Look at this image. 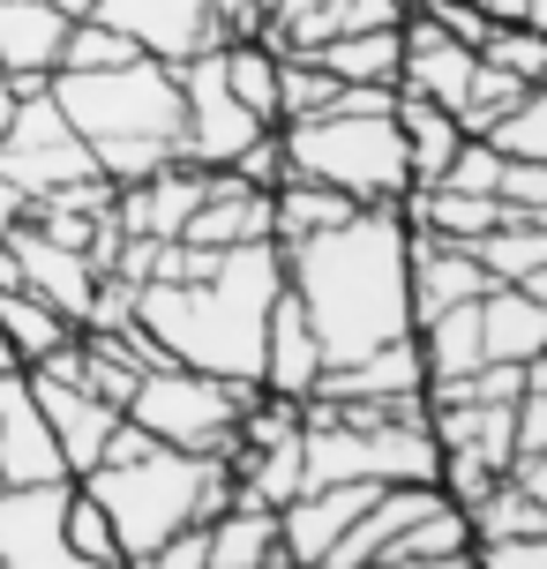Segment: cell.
Wrapping results in <instances>:
<instances>
[{"label": "cell", "mask_w": 547, "mask_h": 569, "mask_svg": "<svg viewBox=\"0 0 547 569\" xmlns=\"http://www.w3.org/2000/svg\"><path fill=\"white\" fill-rule=\"evenodd\" d=\"M412 226L390 202H360L346 226L308 232L286 248V292L322 338V368L360 360L390 338H412V270H405Z\"/></svg>", "instance_id": "1"}, {"label": "cell", "mask_w": 547, "mask_h": 569, "mask_svg": "<svg viewBox=\"0 0 547 569\" xmlns=\"http://www.w3.org/2000/svg\"><path fill=\"white\" fill-rule=\"evenodd\" d=\"M286 292V248L248 240L196 284H136V322L173 352L180 368L262 382V322Z\"/></svg>", "instance_id": "2"}, {"label": "cell", "mask_w": 547, "mask_h": 569, "mask_svg": "<svg viewBox=\"0 0 547 569\" xmlns=\"http://www.w3.org/2000/svg\"><path fill=\"white\" fill-rule=\"evenodd\" d=\"M53 106L68 113V128L83 136L90 166L113 188L143 180V172L173 166L188 142V113H180V76L166 60H120V68H53L46 76Z\"/></svg>", "instance_id": "3"}, {"label": "cell", "mask_w": 547, "mask_h": 569, "mask_svg": "<svg viewBox=\"0 0 547 569\" xmlns=\"http://www.w3.org/2000/svg\"><path fill=\"white\" fill-rule=\"evenodd\" d=\"M83 487L98 495V510L113 517L120 562H143L150 547H166L180 525H210L232 502V465L226 457H196V450H166L150 442L128 465H98L83 472Z\"/></svg>", "instance_id": "4"}, {"label": "cell", "mask_w": 547, "mask_h": 569, "mask_svg": "<svg viewBox=\"0 0 547 569\" xmlns=\"http://www.w3.org/2000/svg\"><path fill=\"white\" fill-rule=\"evenodd\" d=\"M278 142H286V172L300 180H322L352 202H390L398 210L412 180V158H405L398 113H316V120H278Z\"/></svg>", "instance_id": "5"}, {"label": "cell", "mask_w": 547, "mask_h": 569, "mask_svg": "<svg viewBox=\"0 0 547 569\" xmlns=\"http://www.w3.org/2000/svg\"><path fill=\"white\" fill-rule=\"evenodd\" d=\"M262 382H226V375H202V368H150L136 390H128V420L143 427L150 442H166V450H196V457H226L232 465V427L240 412L256 405Z\"/></svg>", "instance_id": "6"}, {"label": "cell", "mask_w": 547, "mask_h": 569, "mask_svg": "<svg viewBox=\"0 0 547 569\" xmlns=\"http://www.w3.org/2000/svg\"><path fill=\"white\" fill-rule=\"evenodd\" d=\"M180 113H188V142H180V158L202 172H226L248 142L270 128V120H256L240 98H232L226 83V46H202L196 60H180Z\"/></svg>", "instance_id": "7"}, {"label": "cell", "mask_w": 547, "mask_h": 569, "mask_svg": "<svg viewBox=\"0 0 547 569\" xmlns=\"http://www.w3.org/2000/svg\"><path fill=\"white\" fill-rule=\"evenodd\" d=\"M90 150L83 136L68 128V113L53 106V90H23V106L8 120V136H0V180L8 188H23L30 202L68 188V180H90Z\"/></svg>", "instance_id": "8"}, {"label": "cell", "mask_w": 547, "mask_h": 569, "mask_svg": "<svg viewBox=\"0 0 547 569\" xmlns=\"http://www.w3.org/2000/svg\"><path fill=\"white\" fill-rule=\"evenodd\" d=\"M68 487H0V569H128V562H83L68 547Z\"/></svg>", "instance_id": "9"}, {"label": "cell", "mask_w": 547, "mask_h": 569, "mask_svg": "<svg viewBox=\"0 0 547 569\" xmlns=\"http://www.w3.org/2000/svg\"><path fill=\"white\" fill-rule=\"evenodd\" d=\"M90 16L98 23H113L136 53L166 60H196L202 46H218V30H210V0H90Z\"/></svg>", "instance_id": "10"}, {"label": "cell", "mask_w": 547, "mask_h": 569, "mask_svg": "<svg viewBox=\"0 0 547 569\" xmlns=\"http://www.w3.org/2000/svg\"><path fill=\"white\" fill-rule=\"evenodd\" d=\"M53 480H68V457L38 412V390L23 368H0V487H53Z\"/></svg>", "instance_id": "11"}, {"label": "cell", "mask_w": 547, "mask_h": 569, "mask_svg": "<svg viewBox=\"0 0 547 569\" xmlns=\"http://www.w3.org/2000/svg\"><path fill=\"white\" fill-rule=\"evenodd\" d=\"M0 248H8V262H16V284H23V292H38L46 308H60L76 330H83L90 292H98V270L83 262V248H60V240H46L30 218L0 232Z\"/></svg>", "instance_id": "12"}, {"label": "cell", "mask_w": 547, "mask_h": 569, "mask_svg": "<svg viewBox=\"0 0 547 569\" xmlns=\"http://www.w3.org/2000/svg\"><path fill=\"white\" fill-rule=\"evenodd\" d=\"M23 375H30V390H38V412H46V427H53L60 457H68V480L98 472V457H106V435L120 427V405H106L98 390L68 382V375H46V368H23Z\"/></svg>", "instance_id": "13"}, {"label": "cell", "mask_w": 547, "mask_h": 569, "mask_svg": "<svg viewBox=\"0 0 547 569\" xmlns=\"http://www.w3.org/2000/svg\"><path fill=\"white\" fill-rule=\"evenodd\" d=\"M398 38H405L398 90H405V98H428V106H450V113H458V98H465V83H473V68H480V53H473L465 38H450L435 16H420V8L398 23Z\"/></svg>", "instance_id": "14"}, {"label": "cell", "mask_w": 547, "mask_h": 569, "mask_svg": "<svg viewBox=\"0 0 547 569\" xmlns=\"http://www.w3.org/2000/svg\"><path fill=\"white\" fill-rule=\"evenodd\" d=\"M375 495H382V480H338V487H308V495H292L286 510H278V547H286L300 569L322 562Z\"/></svg>", "instance_id": "15"}, {"label": "cell", "mask_w": 547, "mask_h": 569, "mask_svg": "<svg viewBox=\"0 0 547 569\" xmlns=\"http://www.w3.org/2000/svg\"><path fill=\"white\" fill-rule=\"evenodd\" d=\"M188 248H248V240H270V188H248L240 172H210L196 218L180 226Z\"/></svg>", "instance_id": "16"}, {"label": "cell", "mask_w": 547, "mask_h": 569, "mask_svg": "<svg viewBox=\"0 0 547 569\" xmlns=\"http://www.w3.org/2000/svg\"><path fill=\"white\" fill-rule=\"evenodd\" d=\"M68 23L76 16H60L53 0H0V76H16V90H46Z\"/></svg>", "instance_id": "17"}, {"label": "cell", "mask_w": 547, "mask_h": 569, "mask_svg": "<svg viewBox=\"0 0 547 569\" xmlns=\"http://www.w3.org/2000/svg\"><path fill=\"white\" fill-rule=\"evenodd\" d=\"M405 270H412V322L458 308V300H480L488 292V270L473 262V248L458 240H435V232L412 226V248H405Z\"/></svg>", "instance_id": "18"}, {"label": "cell", "mask_w": 547, "mask_h": 569, "mask_svg": "<svg viewBox=\"0 0 547 569\" xmlns=\"http://www.w3.org/2000/svg\"><path fill=\"white\" fill-rule=\"evenodd\" d=\"M322 375V338L316 322L300 315V300L292 292H278V308H270V322H262V390L270 398H308Z\"/></svg>", "instance_id": "19"}, {"label": "cell", "mask_w": 547, "mask_h": 569, "mask_svg": "<svg viewBox=\"0 0 547 569\" xmlns=\"http://www.w3.org/2000/svg\"><path fill=\"white\" fill-rule=\"evenodd\" d=\"M480 352L488 360H540L547 352V300L525 284H488L480 292Z\"/></svg>", "instance_id": "20"}, {"label": "cell", "mask_w": 547, "mask_h": 569, "mask_svg": "<svg viewBox=\"0 0 547 569\" xmlns=\"http://www.w3.org/2000/svg\"><path fill=\"white\" fill-rule=\"evenodd\" d=\"M360 202L338 196V188H322V180H300V172H286L278 188H270V240L278 248H292V240H308V232H330L346 226Z\"/></svg>", "instance_id": "21"}, {"label": "cell", "mask_w": 547, "mask_h": 569, "mask_svg": "<svg viewBox=\"0 0 547 569\" xmlns=\"http://www.w3.org/2000/svg\"><path fill=\"white\" fill-rule=\"evenodd\" d=\"M412 345H420V368H428V382H458V375H473L488 352H480V300H458V308L428 315L420 330H412Z\"/></svg>", "instance_id": "22"}, {"label": "cell", "mask_w": 547, "mask_h": 569, "mask_svg": "<svg viewBox=\"0 0 547 569\" xmlns=\"http://www.w3.org/2000/svg\"><path fill=\"white\" fill-rule=\"evenodd\" d=\"M398 136H405V158H412V180L435 188L442 166H450V150L465 142V128L450 106H428V98H405L398 90Z\"/></svg>", "instance_id": "23"}, {"label": "cell", "mask_w": 547, "mask_h": 569, "mask_svg": "<svg viewBox=\"0 0 547 569\" xmlns=\"http://www.w3.org/2000/svg\"><path fill=\"white\" fill-rule=\"evenodd\" d=\"M473 262L488 270V284H533V278H547V226H533V218H503L495 232L473 240Z\"/></svg>", "instance_id": "24"}, {"label": "cell", "mask_w": 547, "mask_h": 569, "mask_svg": "<svg viewBox=\"0 0 547 569\" xmlns=\"http://www.w3.org/2000/svg\"><path fill=\"white\" fill-rule=\"evenodd\" d=\"M0 330H8V345H16L23 368H38L46 352H60V345L76 338V322L60 308H46L38 292H23V284H0Z\"/></svg>", "instance_id": "25"}, {"label": "cell", "mask_w": 547, "mask_h": 569, "mask_svg": "<svg viewBox=\"0 0 547 569\" xmlns=\"http://www.w3.org/2000/svg\"><path fill=\"white\" fill-rule=\"evenodd\" d=\"M270 547H278V510L226 502V510L210 517V562H202V569H262Z\"/></svg>", "instance_id": "26"}, {"label": "cell", "mask_w": 547, "mask_h": 569, "mask_svg": "<svg viewBox=\"0 0 547 569\" xmlns=\"http://www.w3.org/2000/svg\"><path fill=\"white\" fill-rule=\"evenodd\" d=\"M398 53H405L398 30H346V38H322L316 60L338 83H398Z\"/></svg>", "instance_id": "27"}, {"label": "cell", "mask_w": 547, "mask_h": 569, "mask_svg": "<svg viewBox=\"0 0 547 569\" xmlns=\"http://www.w3.org/2000/svg\"><path fill=\"white\" fill-rule=\"evenodd\" d=\"M465 517H473V547H488V540H525V532H547V517L540 502L525 495L518 480H495L480 502H465Z\"/></svg>", "instance_id": "28"}, {"label": "cell", "mask_w": 547, "mask_h": 569, "mask_svg": "<svg viewBox=\"0 0 547 569\" xmlns=\"http://www.w3.org/2000/svg\"><path fill=\"white\" fill-rule=\"evenodd\" d=\"M338 76L316 53H278V120H316L338 106Z\"/></svg>", "instance_id": "29"}, {"label": "cell", "mask_w": 547, "mask_h": 569, "mask_svg": "<svg viewBox=\"0 0 547 569\" xmlns=\"http://www.w3.org/2000/svg\"><path fill=\"white\" fill-rule=\"evenodd\" d=\"M226 83H232V98H240L256 120H270V128H278V53H270L262 38L226 46Z\"/></svg>", "instance_id": "30"}, {"label": "cell", "mask_w": 547, "mask_h": 569, "mask_svg": "<svg viewBox=\"0 0 547 569\" xmlns=\"http://www.w3.org/2000/svg\"><path fill=\"white\" fill-rule=\"evenodd\" d=\"M382 555H473V517L442 495V502H435L428 517H412V525H405ZM382 555H375V562H382Z\"/></svg>", "instance_id": "31"}, {"label": "cell", "mask_w": 547, "mask_h": 569, "mask_svg": "<svg viewBox=\"0 0 547 569\" xmlns=\"http://www.w3.org/2000/svg\"><path fill=\"white\" fill-rule=\"evenodd\" d=\"M525 90H533V83H518V76H503L495 60H480V68H473V83H465V98H458V128H465V136H488V128L518 106Z\"/></svg>", "instance_id": "32"}, {"label": "cell", "mask_w": 547, "mask_h": 569, "mask_svg": "<svg viewBox=\"0 0 547 569\" xmlns=\"http://www.w3.org/2000/svg\"><path fill=\"white\" fill-rule=\"evenodd\" d=\"M488 142L503 150V158H533V166H547V83L525 90L518 106L488 128Z\"/></svg>", "instance_id": "33"}, {"label": "cell", "mask_w": 547, "mask_h": 569, "mask_svg": "<svg viewBox=\"0 0 547 569\" xmlns=\"http://www.w3.org/2000/svg\"><path fill=\"white\" fill-rule=\"evenodd\" d=\"M480 60H495V68L518 76V83H547V38L533 23H488Z\"/></svg>", "instance_id": "34"}, {"label": "cell", "mask_w": 547, "mask_h": 569, "mask_svg": "<svg viewBox=\"0 0 547 569\" xmlns=\"http://www.w3.org/2000/svg\"><path fill=\"white\" fill-rule=\"evenodd\" d=\"M60 525H68V547H76V555H83V562H120L113 517L98 510V495H90L83 480L68 487V517H60Z\"/></svg>", "instance_id": "35"}, {"label": "cell", "mask_w": 547, "mask_h": 569, "mask_svg": "<svg viewBox=\"0 0 547 569\" xmlns=\"http://www.w3.org/2000/svg\"><path fill=\"white\" fill-rule=\"evenodd\" d=\"M120 60H136V46L98 16H76L68 38H60V68H120Z\"/></svg>", "instance_id": "36"}, {"label": "cell", "mask_w": 547, "mask_h": 569, "mask_svg": "<svg viewBox=\"0 0 547 569\" xmlns=\"http://www.w3.org/2000/svg\"><path fill=\"white\" fill-rule=\"evenodd\" d=\"M495 196H503V210H510V218H533V226H547V166H533V158H503Z\"/></svg>", "instance_id": "37"}, {"label": "cell", "mask_w": 547, "mask_h": 569, "mask_svg": "<svg viewBox=\"0 0 547 569\" xmlns=\"http://www.w3.org/2000/svg\"><path fill=\"white\" fill-rule=\"evenodd\" d=\"M412 16V0H322V38H346V30H398Z\"/></svg>", "instance_id": "38"}, {"label": "cell", "mask_w": 547, "mask_h": 569, "mask_svg": "<svg viewBox=\"0 0 547 569\" xmlns=\"http://www.w3.org/2000/svg\"><path fill=\"white\" fill-rule=\"evenodd\" d=\"M495 180H503V150L488 136H465L450 150V166H442V188H473V196H495Z\"/></svg>", "instance_id": "39"}, {"label": "cell", "mask_w": 547, "mask_h": 569, "mask_svg": "<svg viewBox=\"0 0 547 569\" xmlns=\"http://www.w3.org/2000/svg\"><path fill=\"white\" fill-rule=\"evenodd\" d=\"M226 172H240L248 188H278V180H286V142H278V128H262V136L248 142Z\"/></svg>", "instance_id": "40"}, {"label": "cell", "mask_w": 547, "mask_h": 569, "mask_svg": "<svg viewBox=\"0 0 547 569\" xmlns=\"http://www.w3.org/2000/svg\"><path fill=\"white\" fill-rule=\"evenodd\" d=\"M210 562V525H180L166 547H150L143 562H128V569H202Z\"/></svg>", "instance_id": "41"}, {"label": "cell", "mask_w": 547, "mask_h": 569, "mask_svg": "<svg viewBox=\"0 0 547 569\" xmlns=\"http://www.w3.org/2000/svg\"><path fill=\"white\" fill-rule=\"evenodd\" d=\"M473 569H547V532H525V540H488V547H473Z\"/></svg>", "instance_id": "42"}, {"label": "cell", "mask_w": 547, "mask_h": 569, "mask_svg": "<svg viewBox=\"0 0 547 569\" xmlns=\"http://www.w3.org/2000/svg\"><path fill=\"white\" fill-rule=\"evenodd\" d=\"M510 480H518L525 495H533V502H540V517H547V450L518 457V465H510Z\"/></svg>", "instance_id": "43"}, {"label": "cell", "mask_w": 547, "mask_h": 569, "mask_svg": "<svg viewBox=\"0 0 547 569\" xmlns=\"http://www.w3.org/2000/svg\"><path fill=\"white\" fill-rule=\"evenodd\" d=\"M368 569H473V555H382Z\"/></svg>", "instance_id": "44"}, {"label": "cell", "mask_w": 547, "mask_h": 569, "mask_svg": "<svg viewBox=\"0 0 547 569\" xmlns=\"http://www.w3.org/2000/svg\"><path fill=\"white\" fill-rule=\"evenodd\" d=\"M488 23H525V0H480Z\"/></svg>", "instance_id": "45"}, {"label": "cell", "mask_w": 547, "mask_h": 569, "mask_svg": "<svg viewBox=\"0 0 547 569\" xmlns=\"http://www.w3.org/2000/svg\"><path fill=\"white\" fill-rule=\"evenodd\" d=\"M16 106H23V90H16V76H0V136H8V120H16Z\"/></svg>", "instance_id": "46"}, {"label": "cell", "mask_w": 547, "mask_h": 569, "mask_svg": "<svg viewBox=\"0 0 547 569\" xmlns=\"http://www.w3.org/2000/svg\"><path fill=\"white\" fill-rule=\"evenodd\" d=\"M525 23H533V30L547 38V0H525Z\"/></svg>", "instance_id": "47"}, {"label": "cell", "mask_w": 547, "mask_h": 569, "mask_svg": "<svg viewBox=\"0 0 547 569\" xmlns=\"http://www.w3.org/2000/svg\"><path fill=\"white\" fill-rule=\"evenodd\" d=\"M0 368H23V360H16V345H8V330H0Z\"/></svg>", "instance_id": "48"}, {"label": "cell", "mask_w": 547, "mask_h": 569, "mask_svg": "<svg viewBox=\"0 0 547 569\" xmlns=\"http://www.w3.org/2000/svg\"><path fill=\"white\" fill-rule=\"evenodd\" d=\"M473 8H480V0H473Z\"/></svg>", "instance_id": "49"}, {"label": "cell", "mask_w": 547, "mask_h": 569, "mask_svg": "<svg viewBox=\"0 0 547 569\" xmlns=\"http://www.w3.org/2000/svg\"><path fill=\"white\" fill-rule=\"evenodd\" d=\"M540 360H547V352H540Z\"/></svg>", "instance_id": "50"}]
</instances>
